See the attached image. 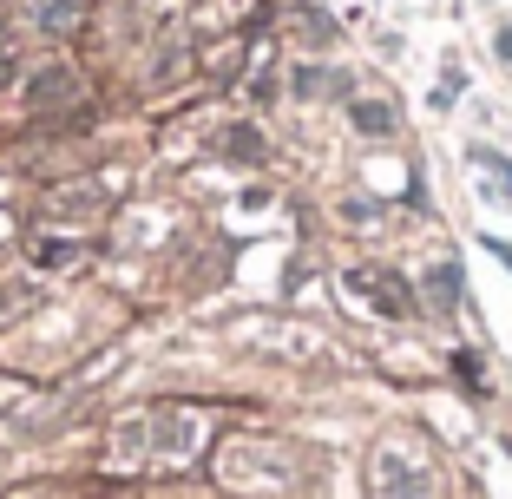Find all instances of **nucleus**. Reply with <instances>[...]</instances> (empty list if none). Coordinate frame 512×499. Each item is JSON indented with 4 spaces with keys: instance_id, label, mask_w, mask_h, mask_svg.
Returning a JSON list of instances; mask_svg holds the SVG:
<instances>
[{
    "instance_id": "1",
    "label": "nucleus",
    "mask_w": 512,
    "mask_h": 499,
    "mask_svg": "<svg viewBox=\"0 0 512 499\" xmlns=\"http://www.w3.org/2000/svg\"><path fill=\"white\" fill-rule=\"evenodd\" d=\"M375 493L381 499H427V493H434V473H427L421 460L407 467L401 447H381V454H375Z\"/></svg>"
},
{
    "instance_id": "2",
    "label": "nucleus",
    "mask_w": 512,
    "mask_h": 499,
    "mask_svg": "<svg viewBox=\"0 0 512 499\" xmlns=\"http://www.w3.org/2000/svg\"><path fill=\"white\" fill-rule=\"evenodd\" d=\"M33 20H40L46 33H66L86 20V0H33Z\"/></svg>"
},
{
    "instance_id": "3",
    "label": "nucleus",
    "mask_w": 512,
    "mask_h": 499,
    "mask_svg": "<svg viewBox=\"0 0 512 499\" xmlns=\"http://www.w3.org/2000/svg\"><path fill=\"white\" fill-rule=\"evenodd\" d=\"M355 283H362L368 296H375V303L388 309V316H407V309H414V303H407V296H401V283H394V276H375V270H362V276H355Z\"/></svg>"
},
{
    "instance_id": "4",
    "label": "nucleus",
    "mask_w": 512,
    "mask_h": 499,
    "mask_svg": "<svg viewBox=\"0 0 512 499\" xmlns=\"http://www.w3.org/2000/svg\"><path fill=\"white\" fill-rule=\"evenodd\" d=\"M355 119H362L368 132H388V106H355Z\"/></svg>"
},
{
    "instance_id": "5",
    "label": "nucleus",
    "mask_w": 512,
    "mask_h": 499,
    "mask_svg": "<svg viewBox=\"0 0 512 499\" xmlns=\"http://www.w3.org/2000/svg\"><path fill=\"white\" fill-rule=\"evenodd\" d=\"M434 303H440V309H453V270H440V276H434Z\"/></svg>"
}]
</instances>
